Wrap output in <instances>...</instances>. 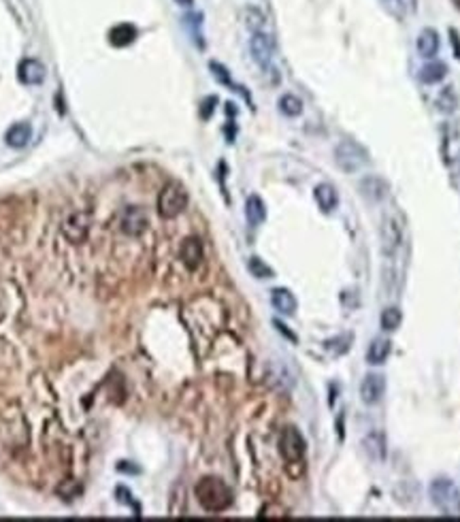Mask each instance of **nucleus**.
I'll use <instances>...</instances> for the list:
<instances>
[{
  "label": "nucleus",
  "instance_id": "obj_19",
  "mask_svg": "<svg viewBox=\"0 0 460 522\" xmlns=\"http://www.w3.org/2000/svg\"><path fill=\"white\" fill-rule=\"evenodd\" d=\"M245 217H248L250 226H260L262 222L267 220L265 201H262L258 194H252V197L245 201Z\"/></svg>",
  "mask_w": 460,
  "mask_h": 522
},
{
  "label": "nucleus",
  "instance_id": "obj_27",
  "mask_svg": "<svg viewBox=\"0 0 460 522\" xmlns=\"http://www.w3.org/2000/svg\"><path fill=\"white\" fill-rule=\"evenodd\" d=\"M248 267H250V271H252V275L254 277H260V279H269V277H273L275 273H273V269L265 263L262 258H258V256H252L250 258V263H248Z\"/></svg>",
  "mask_w": 460,
  "mask_h": 522
},
{
  "label": "nucleus",
  "instance_id": "obj_33",
  "mask_svg": "<svg viewBox=\"0 0 460 522\" xmlns=\"http://www.w3.org/2000/svg\"><path fill=\"white\" fill-rule=\"evenodd\" d=\"M175 3H177L179 7H192L194 0H175Z\"/></svg>",
  "mask_w": 460,
  "mask_h": 522
},
{
  "label": "nucleus",
  "instance_id": "obj_11",
  "mask_svg": "<svg viewBox=\"0 0 460 522\" xmlns=\"http://www.w3.org/2000/svg\"><path fill=\"white\" fill-rule=\"evenodd\" d=\"M179 258L182 263L186 265L188 271H196L201 265H203V258H205V248H203V241L199 237H188L184 239L182 243V250H179Z\"/></svg>",
  "mask_w": 460,
  "mask_h": 522
},
{
  "label": "nucleus",
  "instance_id": "obj_21",
  "mask_svg": "<svg viewBox=\"0 0 460 522\" xmlns=\"http://www.w3.org/2000/svg\"><path fill=\"white\" fill-rule=\"evenodd\" d=\"M446 75H448V64L437 62V60L426 62L424 67L420 69V81H422V83H426V85H432V83L443 81V79H446Z\"/></svg>",
  "mask_w": 460,
  "mask_h": 522
},
{
  "label": "nucleus",
  "instance_id": "obj_15",
  "mask_svg": "<svg viewBox=\"0 0 460 522\" xmlns=\"http://www.w3.org/2000/svg\"><path fill=\"white\" fill-rule=\"evenodd\" d=\"M271 303H273V307L283 316H294L296 307H298L296 296L288 288H273L271 290Z\"/></svg>",
  "mask_w": 460,
  "mask_h": 522
},
{
  "label": "nucleus",
  "instance_id": "obj_24",
  "mask_svg": "<svg viewBox=\"0 0 460 522\" xmlns=\"http://www.w3.org/2000/svg\"><path fill=\"white\" fill-rule=\"evenodd\" d=\"M401 322H403V316L399 307H386L380 316V324L386 333H394L401 326Z\"/></svg>",
  "mask_w": 460,
  "mask_h": 522
},
{
  "label": "nucleus",
  "instance_id": "obj_31",
  "mask_svg": "<svg viewBox=\"0 0 460 522\" xmlns=\"http://www.w3.org/2000/svg\"><path fill=\"white\" fill-rule=\"evenodd\" d=\"M118 469H120V471H128V473H139V469H137V467H128V465H124V461L118 465Z\"/></svg>",
  "mask_w": 460,
  "mask_h": 522
},
{
  "label": "nucleus",
  "instance_id": "obj_7",
  "mask_svg": "<svg viewBox=\"0 0 460 522\" xmlns=\"http://www.w3.org/2000/svg\"><path fill=\"white\" fill-rule=\"evenodd\" d=\"M382 252L390 258L397 254L403 241V226L399 222V217L394 213H386L382 220Z\"/></svg>",
  "mask_w": 460,
  "mask_h": 522
},
{
  "label": "nucleus",
  "instance_id": "obj_10",
  "mask_svg": "<svg viewBox=\"0 0 460 522\" xmlns=\"http://www.w3.org/2000/svg\"><path fill=\"white\" fill-rule=\"evenodd\" d=\"M386 395V378L382 373H366L360 382V399L366 405H377Z\"/></svg>",
  "mask_w": 460,
  "mask_h": 522
},
{
  "label": "nucleus",
  "instance_id": "obj_6",
  "mask_svg": "<svg viewBox=\"0 0 460 522\" xmlns=\"http://www.w3.org/2000/svg\"><path fill=\"white\" fill-rule=\"evenodd\" d=\"M92 228V215L87 211H75L71 213L62 224V235L67 237V241L71 243H81L90 235Z\"/></svg>",
  "mask_w": 460,
  "mask_h": 522
},
{
  "label": "nucleus",
  "instance_id": "obj_30",
  "mask_svg": "<svg viewBox=\"0 0 460 522\" xmlns=\"http://www.w3.org/2000/svg\"><path fill=\"white\" fill-rule=\"evenodd\" d=\"M450 41H452V45H454V56L460 60V36H458V32L454 28L450 30Z\"/></svg>",
  "mask_w": 460,
  "mask_h": 522
},
{
  "label": "nucleus",
  "instance_id": "obj_23",
  "mask_svg": "<svg viewBox=\"0 0 460 522\" xmlns=\"http://www.w3.org/2000/svg\"><path fill=\"white\" fill-rule=\"evenodd\" d=\"M279 111L286 118H298L303 113V100L294 94H283L279 98Z\"/></svg>",
  "mask_w": 460,
  "mask_h": 522
},
{
  "label": "nucleus",
  "instance_id": "obj_14",
  "mask_svg": "<svg viewBox=\"0 0 460 522\" xmlns=\"http://www.w3.org/2000/svg\"><path fill=\"white\" fill-rule=\"evenodd\" d=\"M358 188H360V192H362V197L369 199V201H373V203L384 201V197L388 194V184H386L382 177H377V175H366V177H362Z\"/></svg>",
  "mask_w": 460,
  "mask_h": 522
},
{
  "label": "nucleus",
  "instance_id": "obj_9",
  "mask_svg": "<svg viewBox=\"0 0 460 522\" xmlns=\"http://www.w3.org/2000/svg\"><path fill=\"white\" fill-rule=\"evenodd\" d=\"M250 52H252V58H254V62L258 64V67L269 69L271 62H273V56H275V41H273V36L267 34L265 30L254 32L252 41H250Z\"/></svg>",
  "mask_w": 460,
  "mask_h": 522
},
{
  "label": "nucleus",
  "instance_id": "obj_1",
  "mask_svg": "<svg viewBox=\"0 0 460 522\" xmlns=\"http://www.w3.org/2000/svg\"><path fill=\"white\" fill-rule=\"evenodd\" d=\"M194 494H196V499H199L201 508L211 514H220L232 505V490L228 488V484L224 480L213 477V475L203 477V480L196 484Z\"/></svg>",
  "mask_w": 460,
  "mask_h": 522
},
{
  "label": "nucleus",
  "instance_id": "obj_5",
  "mask_svg": "<svg viewBox=\"0 0 460 522\" xmlns=\"http://www.w3.org/2000/svg\"><path fill=\"white\" fill-rule=\"evenodd\" d=\"M279 452L288 465H298L305 459L307 444L296 426H286L279 435Z\"/></svg>",
  "mask_w": 460,
  "mask_h": 522
},
{
  "label": "nucleus",
  "instance_id": "obj_3",
  "mask_svg": "<svg viewBox=\"0 0 460 522\" xmlns=\"http://www.w3.org/2000/svg\"><path fill=\"white\" fill-rule=\"evenodd\" d=\"M335 160H337V166L349 173V175H352V173H360L364 166L371 164L369 151L352 139H345L335 147Z\"/></svg>",
  "mask_w": 460,
  "mask_h": 522
},
{
  "label": "nucleus",
  "instance_id": "obj_13",
  "mask_svg": "<svg viewBox=\"0 0 460 522\" xmlns=\"http://www.w3.org/2000/svg\"><path fill=\"white\" fill-rule=\"evenodd\" d=\"M17 75H19V81L26 83V85H41L43 81H45V67L39 62V60H24L19 64L17 69Z\"/></svg>",
  "mask_w": 460,
  "mask_h": 522
},
{
  "label": "nucleus",
  "instance_id": "obj_8",
  "mask_svg": "<svg viewBox=\"0 0 460 522\" xmlns=\"http://www.w3.org/2000/svg\"><path fill=\"white\" fill-rule=\"evenodd\" d=\"M149 226V215L139 205H128L120 215V230L128 237H141Z\"/></svg>",
  "mask_w": 460,
  "mask_h": 522
},
{
  "label": "nucleus",
  "instance_id": "obj_20",
  "mask_svg": "<svg viewBox=\"0 0 460 522\" xmlns=\"http://www.w3.org/2000/svg\"><path fill=\"white\" fill-rule=\"evenodd\" d=\"M137 39V28L133 24H118L109 32V43L116 47H128L130 43H135Z\"/></svg>",
  "mask_w": 460,
  "mask_h": 522
},
{
  "label": "nucleus",
  "instance_id": "obj_28",
  "mask_svg": "<svg viewBox=\"0 0 460 522\" xmlns=\"http://www.w3.org/2000/svg\"><path fill=\"white\" fill-rule=\"evenodd\" d=\"M209 69H211V73H213V77H215L217 81L224 83V85H228L230 90H234V83H232L230 73H228V69L224 67V64H220V62H211V64H209Z\"/></svg>",
  "mask_w": 460,
  "mask_h": 522
},
{
  "label": "nucleus",
  "instance_id": "obj_26",
  "mask_svg": "<svg viewBox=\"0 0 460 522\" xmlns=\"http://www.w3.org/2000/svg\"><path fill=\"white\" fill-rule=\"evenodd\" d=\"M243 17H245V26L252 30V32H260L262 28H265L267 19H265V13H262L260 9L256 7H248L243 11Z\"/></svg>",
  "mask_w": 460,
  "mask_h": 522
},
{
  "label": "nucleus",
  "instance_id": "obj_12",
  "mask_svg": "<svg viewBox=\"0 0 460 522\" xmlns=\"http://www.w3.org/2000/svg\"><path fill=\"white\" fill-rule=\"evenodd\" d=\"M415 47H418V54L426 60L435 58L437 54H439V47H441V39H439V32H437L435 28H422L420 34H418V43H415Z\"/></svg>",
  "mask_w": 460,
  "mask_h": 522
},
{
  "label": "nucleus",
  "instance_id": "obj_29",
  "mask_svg": "<svg viewBox=\"0 0 460 522\" xmlns=\"http://www.w3.org/2000/svg\"><path fill=\"white\" fill-rule=\"evenodd\" d=\"M215 102H217L215 96H207V98L203 100V105H201V118H203V120H209V118H211L213 109H215Z\"/></svg>",
  "mask_w": 460,
  "mask_h": 522
},
{
  "label": "nucleus",
  "instance_id": "obj_18",
  "mask_svg": "<svg viewBox=\"0 0 460 522\" xmlns=\"http://www.w3.org/2000/svg\"><path fill=\"white\" fill-rule=\"evenodd\" d=\"M30 137H32V128H30V124H28V122H17V124H13V126L7 130L5 141H7V145H9V147L21 149V147H26V145H28Z\"/></svg>",
  "mask_w": 460,
  "mask_h": 522
},
{
  "label": "nucleus",
  "instance_id": "obj_34",
  "mask_svg": "<svg viewBox=\"0 0 460 522\" xmlns=\"http://www.w3.org/2000/svg\"><path fill=\"white\" fill-rule=\"evenodd\" d=\"M454 168H456V173L460 175V151H458V154H456V158H454Z\"/></svg>",
  "mask_w": 460,
  "mask_h": 522
},
{
  "label": "nucleus",
  "instance_id": "obj_2",
  "mask_svg": "<svg viewBox=\"0 0 460 522\" xmlns=\"http://www.w3.org/2000/svg\"><path fill=\"white\" fill-rule=\"evenodd\" d=\"M430 501L446 516H460V490L450 477H437L430 484Z\"/></svg>",
  "mask_w": 460,
  "mask_h": 522
},
{
  "label": "nucleus",
  "instance_id": "obj_25",
  "mask_svg": "<svg viewBox=\"0 0 460 522\" xmlns=\"http://www.w3.org/2000/svg\"><path fill=\"white\" fill-rule=\"evenodd\" d=\"M364 448H366V452L371 454V459H373V461H384V456H386V448H384V439H382V435H377V433L369 435V437L364 439Z\"/></svg>",
  "mask_w": 460,
  "mask_h": 522
},
{
  "label": "nucleus",
  "instance_id": "obj_32",
  "mask_svg": "<svg viewBox=\"0 0 460 522\" xmlns=\"http://www.w3.org/2000/svg\"><path fill=\"white\" fill-rule=\"evenodd\" d=\"M386 3H390L392 7H397V9L405 7V0H386Z\"/></svg>",
  "mask_w": 460,
  "mask_h": 522
},
{
  "label": "nucleus",
  "instance_id": "obj_35",
  "mask_svg": "<svg viewBox=\"0 0 460 522\" xmlns=\"http://www.w3.org/2000/svg\"><path fill=\"white\" fill-rule=\"evenodd\" d=\"M454 5H456V9H460V0H454Z\"/></svg>",
  "mask_w": 460,
  "mask_h": 522
},
{
  "label": "nucleus",
  "instance_id": "obj_16",
  "mask_svg": "<svg viewBox=\"0 0 460 522\" xmlns=\"http://www.w3.org/2000/svg\"><path fill=\"white\" fill-rule=\"evenodd\" d=\"M314 199H316L318 207H320L324 213L335 211L337 205H339V194H337L335 186H331V184H320V186H316Z\"/></svg>",
  "mask_w": 460,
  "mask_h": 522
},
{
  "label": "nucleus",
  "instance_id": "obj_4",
  "mask_svg": "<svg viewBox=\"0 0 460 522\" xmlns=\"http://www.w3.org/2000/svg\"><path fill=\"white\" fill-rule=\"evenodd\" d=\"M188 207V192L179 182L166 184L158 194V213L164 220H173L186 211Z\"/></svg>",
  "mask_w": 460,
  "mask_h": 522
},
{
  "label": "nucleus",
  "instance_id": "obj_22",
  "mask_svg": "<svg viewBox=\"0 0 460 522\" xmlns=\"http://www.w3.org/2000/svg\"><path fill=\"white\" fill-rule=\"evenodd\" d=\"M458 102H460V100H458V94H456V90H454V85H446V88H441L439 94H437V98H435L437 109H439V111L446 113V116H450V113L456 111Z\"/></svg>",
  "mask_w": 460,
  "mask_h": 522
},
{
  "label": "nucleus",
  "instance_id": "obj_17",
  "mask_svg": "<svg viewBox=\"0 0 460 522\" xmlns=\"http://www.w3.org/2000/svg\"><path fill=\"white\" fill-rule=\"evenodd\" d=\"M390 352H392V341H390L388 337H377V339L371 341V345H369V350H366V362L373 365V367H375V365H384V362L388 360Z\"/></svg>",
  "mask_w": 460,
  "mask_h": 522
}]
</instances>
